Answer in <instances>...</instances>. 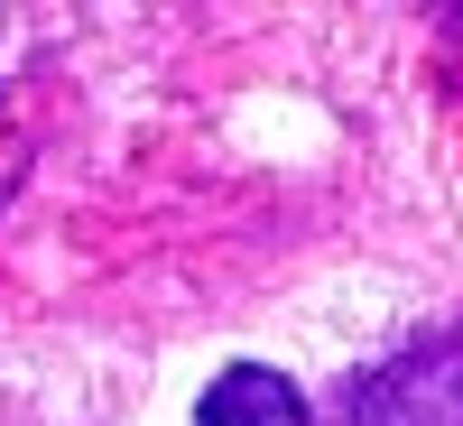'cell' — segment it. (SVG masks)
Wrapping results in <instances>:
<instances>
[{"label": "cell", "mask_w": 463, "mask_h": 426, "mask_svg": "<svg viewBox=\"0 0 463 426\" xmlns=\"http://www.w3.org/2000/svg\"><path fill=\"white\" fill-rule=\"evenodd\" d=\"M204 426H306V399H297V380H279V371H222L213 390H204V408H195Z\"/></svg>", "instance_id": "obj_1"}, {"label": "cell", "mask_w": 463, "mask_h": 426, "mask_svg": "<svg viewBox=\"0 0 463 426\" xmlns=\"http://www.w3.org/2000/svg\"><path fill=\"white\" fill-rule=\"evenodd\" d=\"M19 158H28V139H19V93H10V37H0V195L19 185Z\"/></svg>", "instance_id": "obj_2"}]
</instances>
